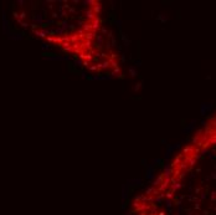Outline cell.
Here are the masks:
<instances>
[{"label":"cell","instance_id":"6da1fadb","mask_svg":"<svg viewBox=\"0 0 216 215\" xmlns=\"http://www.w3.org/2000/svg\"><path fill=\"white\" fill-rule=\"evenodd\" d=\"M132 215H216V111L134 199Z\"/></svg>","mask_w":216,"mask_h":215}]
</instances>
